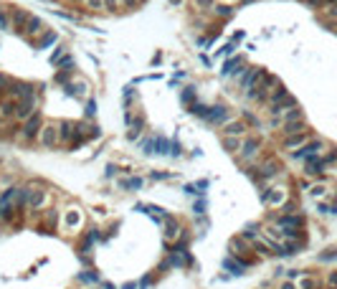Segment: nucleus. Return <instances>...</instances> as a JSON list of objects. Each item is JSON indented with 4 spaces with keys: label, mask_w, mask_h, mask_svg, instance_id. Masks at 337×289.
Returning a JSON list of instances; mask_svg holds the SVG:
<instances>
[{
    "label": "nucleus",
    "mask_w": 337,
    "mask_h": 289,
    "mask_svg": "<svg viewBox=\"0 0 337 289\" xmlns=\"http://www.w3.org/2000/svg\"><path fill=\"white\" fill-rule=\"evenodd\" d=\"M41 130H43V117H41V112H36V114H31V117L23 122L18 137H20L23 142H33V140H38Z\"/></svg>",
    "instance_id": "nucleus-1"
},
{
    "label": "nucleus",
    "mask_w": 337,
    "mask_h": 289,
    "mask_svg": "<svg viewBox=\"0 0 337 289\" xmlns=\"http://www.w3.org/2000/svg\"><path fill=\"white\" fill-rule=\"evenodd\" d=\"M38 142L43 150H56L59 147V125H43L41 135H38Z\"/></svg>",
    "instance_id": "nucleus-2"
},
{
    "label": "nucleus",
    "mask_w": 337,
    "mask_h": 289,
    "mask_svg": "<svg viewBox=\"0 0 337 289\" xmlns=\"http://www.w3.org/2000/svg\"><path fill=\"white\" fill-rule=\"evenodd\" d=\"M259 152H261V140H259V137H244V140H241V160H244V162L254 160Z\"/></svg>",
    "instance_id": "nucleus-3"
},
{
    "label": "nucleus",
    "mask_w": 337,
    "mask_h": 289,
    "mask_svg": "<svg viewBox=\"0 0 337 289\" xmlns=\"http://www.w3.org/2000/svg\"><path fill=\"white\" fill-rule=\"evenodd\" d=\"M320 150H325V142H322V140H312V142H307L304 147H299V150H297V152H292V155H294L297 160H304V162H307V160L317 157V155H320Z\"/></svg>",
    "instance_id": "nucleus-4"
},
{
    "label": "nucleus",
    "mask_w": 337,
    "mask_h": 289,
    "mask_svg": "<svg viewBox=\"0 0 337 289\" xmlns=\"http://www.w3.org/2000/svg\"><path fill=\"white\" fill-rule=\"evenodd\" d=\"M264 69H259V66H249V69H244V74H241V89L244 91H249L256 81H261V76H264Z\"/></svg>",
    "instance_id": "nucleus-5"
},
{
    "label": "nucleus",
    "mask_w": 337,
    "mask_h": 289,
    "mask_svg": "<svg viewBox=\"0 0 337 289\" xmlns=\"http://www.w3.org/2000/svg\"><path fill=\"white\" fill-rule=\"evenodd\" d=\"M49 190H43V188H38V190H33V196H31V203H28V211L31 213H38V211H43L46 206H49Z\"/></svg>",
    "instance_id": "nucleus-6"
},
{
    "label": "nucleus",
    "mask_w": 337,
    "mask_h": 289,
    "mask_svg": "<svg viewBox=\"0 0 337 289\" xmlns=\"http://www.w3.org/2000/svg\"><path fill=\"white\" fill-rule=\"evenodd\" d=\"M205 122H210V125H228L231 122V114H228V109L223 104H215V107H210Z\"/></svg>",
    "instance_id": "nucleus-7"
},
{
    "label": "nucleus",
    "mask_w": 337,
    "mask_h": 289,
    "mask_svg": "<svg viewBox=\"0 0 337 289\" xmlns=\"http://www.w3.org/2000/svg\"><path fill=\"white\" fill-rule=\"evenodd\" d=\"M261 201L269 203V206H281V203L286 201V190H284V188H267V190L261 193Z\"/></svg>",
    "instance_id": "nucleus-8"
},
{
    "label": "nucleus",
    "mask_w": 337,
    "mask_h": 289,
    "mask_svg": "<svg viewBox=\"0 0 337 289\" xmlns=\"http://www.w3.org/2000/svg\"><path fill=\"white\" fill-rule=\"evenodd\" d=\"M31 114H36V99H26V102H18V112H15V119L18 122H26Z\"/></svg>",
    "instance_id": "nucleus-9"
},
{
    "label": "nucleus",
    "mask_w": 337,
    "mask_h": 289,
    "mask_svg": "<svg viewBox=\"0 0 337 289\" xmlns=\"http://www.w3.org/2000/svg\"><path fill=\"white\" fill-rule=\"evenodd\" d=\"M309 142V132H299V135H292V137H284V150H299V147H304V144Z\"/></svg>",
    "instance_id": "nucleus-10"
},
{
    "label": "nucleus",
    "mask_w": 337,
    "mask_h": 289,
    "mask_svg": "<svg viewBox=\"0 0 337 289\" xmlns=\"http://www.w3.org/2000/svg\"><path fill=\"white\" fill-rule=\"evenodd\" d=\"M274 221H276L281 228H302V226H304V216H299V213H292V216H284V213H281V216H276Z\"/></svg>",
    "instance_id": "nucleus-11"
},
{
    "label": "nucleus",
    "mask_w": 337,
    "mask_h": 289,
    "mask_svg": "<svg viewBox=\"0 0 337 289\" xmlns=\"http://www.w3.org/2000/svg\"><path fill=\"white\" fill-rule=\"evenodd\" d=\"M38 33H43V20H41L38 15H31V20L26 23V28H23V33H20V36L33 38V36H38Z\"/></svg>",
    "instance_id": "nucleus-12"
},
{
    "label": "nucleus",
    "mask_w": 337,
    "mask_h": 289,
    "mask_svg": "<svg viewBox=\"0 0 337 289\" xmlns=\"http://www.w3.org/2000/svg\"><path fill=\"white\" fill-rule=\"evenodd\" d=\"M228 251H231V256H246L249 251H251V246L241 238V236H236V238H231V244H228Z\"/></svg>",
    "instance_id": "nucleus-13"
},
{
    "label": "nucleus",
    "mask_w": 337,
    "mask_h": 289,
    "mask_svg": "<svg viewBox=\"0 0 337 289\" xmlns=\"http://www.w3.org/2000/svg\"><path fill=\"white\" fill-rule=\"evenodd\" d=\"M10 20H13V31L23 33L26 23L31 20V13H28V10H13V13H10Z\"/></svg>",
    "instance_id": "nucleus-14"
},
{
    "label": "nucleus",
    "mask_w": 337,
    "mask_h": 289,
    "mask_svg": "<svg viewBox=\"0 0 337 289\" xmlns=\"http://www.w3.org/2000/svg\"><path fill=\"white\" fill-rule=\"evenodd\" d=\"M221 132H223V137H244V135H246V125H244V122H233V119H231L228 125H223V130H221Z\"/></svg>",
    "instance_id": "nucleus-15"
},
{
    "label": "nucleus",
    "mask_w": 337,
    "mask_h": 289,
    "mask_svg": "<svg viewBox=\"0 0 337 289\" xmlns=\"http://www.w3.org/2000/svg\"><path fill=\"white\" fill-rule=\"evenodd\" d=\"M180 223L175 221V218H170V216H165V231H162V236H165V241H173V238H178L180 236Z\"/></svg>",
    "instance_id": "nucleus-16"
},
{
    "label": "nucleus",
    "mask_w": 337,
    "mask_h": 289,
    "mask_svg": "<svg viewBox=\"0 0 337 289\" xmlns=\"http://www.w3.org/2000/svg\"><path fill=\"white\" fill-rule=\"evenodd\" d=\"M74 137H76V125L68 122V119H64V122L59 125V142H68V140H74Z\"/></svg>",
    "instance_id": "nucleus-17"
},
{
    "label": "nucleus",
    "mask_w": 337,
    "mask_h": 289,
    "mask_svg": "<svg viewBox=\"0 0 337 289\" xmlns=\"http://www.w3.org/2000/svg\"><path fill=\"white\" fill-rule=\"evenodd\" d=\"M76 226H81V211L79 208H68L66 213H64V228L74 231Z\"/></svg>",
    "instance_id": "nucleus-18"
},
{
    "label": "nucleus",
    "mask_w": 337,
    "mask_h": 289,
    "mask_svg": "<svg viewBox=\"0 0 337 289\" xmlns=\"http://www.w3.org/2000/svg\"><path fill=\"white\" fill-rule=\"evenodd\" d=\"M299 132H307L304 119H297V122H286V125H281V135H284V137H292V135H299Z\"/></svg>",
    "instance_id": "nucleus-19"
},
{
    "label": "nucleus",
    "mask_w": 337,
    "mask_h": 289,
    "mask_svg": "<svg viewBox=\"0 0 337 289\" xmlns=\"http://www.w3.org/2000/svg\"><path fill=\"white\" fill-rule=\"evenodd\" d=\"M304 173L307 175H322L325 173V160L317 155V157H312V160H307L304 162Z\"/></svg>",
    "instance_id": "nucleus-20"
},
{
    "label": "nucleus",
    "mask_w": 337,
    "mask_h": 289,
    "mask_svg": "<svg viewBox=\"0 0 337 289\" xmlns=\"http://www.w3.org/2000/svg\"><path fill=\"white\" fill-rule=\"evenodd\" d=\"M281 173V165L276 162V160H269V162H264L261 167H259V175H261V180H269L274 175H279Z\"/></svg>",
    "instance_id": "nucleus-21"
},
{
    "label": "nucleus",
    "mask_w": 337,
    "mask_h": 289,
    "mask_svg": "<svg viewBox=\"0 0 337 289\" xmlns=\"http://www.w3.org/2000/svg\"><path fill=\"white\" fill-rule=\"evenodd\" d=\"M246 267H249V261H233V256L223 259V269H228V272H233V274H244Z\"/></svg>",
    "instance_id": "nucleus-22"
},
{
    "label": "nucleus",
    "mask_w": 337,
    "mask_h": 289,
    "mask_svg": "<svg viewBox=\"0 0 337 289\" xmlns=\"http://www.w3.org/2000/svg\"><path fill=\"white\" fill-rule=\"evenodd\" d=\"M18 112V102L15 99H3L0 102V117H15Z\"/></svg>",
    "instance_id": "nucleus-23"
},
{
    "label": "nucleus",
    "mask_w": 337,
    "mask_h": 289,
    "mask_svg": "<svg viewBox=\"0 0 337 289\" xmlns=\"http://www.w3.org/2000/svg\"><path fill=\"white\" fill-rule=\"evenodd\" d=\"M297 119H304V112H302L299 107H292V109H286V112L281 114V125H286V122H297Z\"/></svg>",
    "instance_id": "nucleus-24"
},
{
    "label": "nucleus",
    "mask_w": 337,
    "mask_h": 289,
    "mask_svg": "<svg viewBox=\"0 0 337 289\" xmlns=\"http://www.w3.org/2000/svg\"><path fill=\"white\" fill-rule=\"evenodd\" d=\"M213 13H215L218 18H231V15L236 13V8H233V5H228V3H215Z\"/></svg>",
    "instance_id": "nucleus-25"
},
{
    "label": "nucleus",
    "mask_w": 337,
    "mask_h": 289,
    "mask_svg": "<svg viewBox=\"0 0 337 289\" xmlns=\"http://www.w3.org/2000/svg\"><path fill=\"white\" fill-rule=\"evenodd\" d=\"M297 287L299 289H320V279L312 277V274H304V277L297 282Z\"/></svg>",
    "instance_id": "nucleus-26"
},
{
    "label": "nucleus",
    "mask_w": 337,
    "mask_h": 289,
    "mask_svg": "<svg viewBox=\"0 0 337 289\" xmlns=\"http://www.w3.org/2000/svg\"><path fill=\"white\" fill-rule=\"evenodd\" d=\"M241 140H244V137H223L226 152H241Z\"/></svg>",
    "instance_id": "nucleus-27"
},
{
    "label": "nucleus",
    "mask_w": 337,
    "mask_h": 289,
    "mask_svg": "<svg viewBox=\"0 0 337 289\" xmlns=\"http://www.w3.org/2000/svg\"><path fill=\"white\" fill-rule=\"evenodd\" d=\"M193 99H196V89H193V86H188V89H183V91H180V102H183L188 109L193 107Z\"/></svg>",
    "instance_id": "nucleus-28"
},
{
    "label": "nucleus",
    "mask_w": 337,
    "mask_h": 289,
    "mask_svg": "<svg viewBox=\"0 0 337 289\" xmlns=\"http://www.w3.org/2000/svg\"><path fill=\"white\" fill-rule=\"evenodd\" d=\"M0 31H13V20H10V13L0 5Z\"/></svg>",
    "instance_id": "nucleus-29"
},
{
    "label": "nucleus",
    "mask_w": 337,
    "mask_h": 289,
    "mask_svg": "<svg viewBox=\"0 0 337 289\" xmlns=\"http://www.w3.org/2000/svg\"><path fill=\"white\" fill-rule=\"evenodd\" d=\"M261 86H264L267 91H269V89H276V86H279V79H276L274 74H264V76H261Z\"/></svg>",
    "instance_id": "nucleus-30"
},
{
    "label": "nucleus",
    "mask_w": 337,
    "mask_h": 289,
    "mask_svg": "<svg viewBox=\"0 0 337 289\" xmlns=\"http://www.w3.org/2000/svg\"><path fill=\"white\" fill-rule=\"evenodd\" d=\"M327 193V185L325 183H315V185H309V196L312 198H322Z\"/></svg>",
    "instance_id": "nucleus-31"
},
{
    "label": "nucleus",
    "mask_w": 337,
    "mask_h": 289,
    "mask_svg": "<svg viewBox=\"0 0 337 289\" xmlns=\"http://www.w3.org/2000/svg\"><path fill=\"white\" fill-rule=\"evenodd\" d=\"M193 5H196V10L208 13V10H213V8H215V0H193Z\"/></svg>",
    "instance_id": "nucleus-32"
},
{
    "label": "nucleus",
    "mask_w": 337,
    "mask_h": 289,
    "mask_svg": "<svg viewBox=\"0 0 337 289\" xmlns=\"http://www.w3.org/2000/svg\"><path fill=\"white\" fill-rule=\"evenodd\" d=\"M190 112H193V114H198V117H203V119H208L210 107H205V104H193V107H190Z\"/></svg>",
    "instance_id": "nucleus-33"
},
{
    "label": "nucleus",
    "mask_w": 337,
    "mask_h": 289,
    "mask_svg": "<svg viewBox=\"0 0 337 289\" xmlns=\"http://www.w3.org/2000/svg\"><path fill=\"white\" fill-rule=\"evenodd\" d=\"M122 188H127V190H137V188H142V178H130V180H122Z\"/></svg>",
    "instance_id": "nucleus-34"
},
{
    "label": "nucleus",
    "mask_w": 337,
    "mask_h": 289,
    "mask_svg": "<svg viewBox=\"0 0 337 289\" xmlns=\"http://www.w3.org/2000/svg\"><path fill=\"white\" fill-rule=\"evenodd\" d=\"M54 41H56V33H49V36H43V38L36 43V49H46V46H51Z\"/></svg>",
    "instance_id": "nucleus-35"
},
{
    "label": "nucleus",
    "mask_w": 337,
    "mask_h": 289,
    "mask_svg": "<svg viewBox=\"0 0 337 289\" xmlns=\"http://www.w3.org/2000/svg\"><path fill=\"white\" fill-rule=\"evenodd\" d=\"M84 5L89 8V10H104V0H84Z\"/></svg>",
    "instance_id": "nucleus-36"
},
{
    "label": "nucleus",
    "mask_w": 337,
    "mask_h": 289,
    "mask_svg": "<svg viewBox=\"0 0 337 289\" xmlns=\"http://www.w3.org/2000/svg\"><path fill=\"white\" fill-rule=\"evenodd\" d=\"M155 147H157L155 152H162V155H167V152H170V150H167V140H165V137H157V140H155Z\"/></svg>",
    "instance_id": "nucleus-37"
},
{
    "label": "nucleus",
    "mask_w": 337,
    "mask_h": 289,
    "mask_svg": "<svg viewBox=\"0 0 337 289\" xmlns=\"http://www.w3.org/2000/svg\"><path fill=\"white\" fill-rule=\"evenodd\" d=\"M122 5H119V0H104V10L107 13H117Z\"/></svg>",
    "instance_id": "nucleus-38"
},
{
    "label": "nucleus",
    "mask_w": 337,
    "mask_h": 289,
    "mask_svg": "<svg viewBox=\"0 0 337 289\" xmlns=\"http://www.w3.org/2000/svg\"><path fill=\"white\" fill-rule=\"evenodd\" d=\"M337 259V249H327L325 254H320V261H332Z\"/></svg>",
    "instance_id": "nucleus-39"
},
{
    "label": "nucleus",
    "mask_w": 337,
    "mask_h": 289,
    "mask_svg": "<svg viewBox=\"0 0 337 289\" xmlns=\"http://www.w3.org/2000/svg\"><path fill=\"white\" fill-rule=\"evenodd\" d=\"M119 5H122L125 10H137V8H139V0H119Z\"/></svg>",
    "instance_id": "nucleus-40"
},
{
    "label": "nucleus",
    "mask_w": 337,
    "mask_h": 289,
    "mask_svg": "<svg viewBox=\"0 0 337 289\" xmlns=\"http://www.w3.org/2000/svg\"><path fill=\"white\" fill-rule=\"evenodd\" d=\"M284 274H286V279H289V282H294V279H302V277H304L299 269H286Z\"/></svg>",
    "instance_id": "nucleus-41"
},
{
    "label": "nucleus",
    "mask_w": 337,
    "mask_h": 289,
    "mask_svg": "<svg viewBox=\"0 0 337 289\" xmlns=\"http://www.w3.org/2000/svg\"><path fill=\"white\" fill-rule=\"evenodd\" d=\"M327 287H337V269L327 274Z\"/></svg>",
    "instance_id": "nucleus-42"
},
{
    "label": "nucleus",
    "mask_w": 337,
    "mask_h": 289,
    "mask_svg": "<svg viewBox=\"0 0 337 289\" xmlns=\"http://www.w3.org/2000/svg\"><path fill=\"white\" fill-rule=\"evenodd\" d=\"M244 117H246V122H249V125H254V127H259V119H256L254 114H249V112H244Z\"/></svg>",
    "instance_id": "nucleus-43"
},
{
    "label": "nucleus",
    "mask_w": 337,
    "mask_h": 289,
    "mask_svg": "<svg viewBox=\"0 0 337 289\" xmlns=\"http://www.w3.org/2000/svg\"><path fill=\"white\" fill-rule=\"evenodd\" d=\"M94 112H97V104L89 102V104H86V117H94Z\"/></svg>",
    "instance_id": "nucleus-44"
},
{
    "label": "nucleus",
    "mask_w": 337,
    "mask_h": 289,
    "mask_svg": "<svg viewBox=\"0 0 337 289\" xmlns=\"http://www.w3.org/2000/svg\"><path fill=\"white\" fill-rule=\"evenodd\" d=\"M279 289H299V287H297L294 282H289V279H284V282H281V287H279Z\"/></svg>",
    "instance_id": "nucleus-45"
},
{
    "label": "nucleus",
    "mask_w": 337,
    "mask_h": 289,
    "mask_svg": "<svg viewBox=\"0 0 337 289\" xmlns=\"http://www.w3.org/2000/svg\"><path fill=\"white\" fill-rule=\"evenodd\" d=\"M233 49H236V46H223V49H221L218 54H223V56H228V54H233Z\"/></svg>",
    "instance_id": "nucleus-46"
},
{
    "label": "nucleus",
    "mask_w": 337,
    "mask_h": 289,
    "mask_svg": "<svg viewBox=\"0 0 337 289\" xmlns=\"http://www.w3.org/2000/svg\"><path fill=\"white\" fill-rule=\"evenodd\" d=\"M170 152H173V155H180V152H183V147H180L178 142H173V150H170Z\"/></svg>",
    "instance_id": "nucleus-47"
},
{
    "label": "nucleus",
    "mask_w": 337,
    "mask_h": 289,
    "mask_svg": "<svg viewBox=\"0 0 337 289\" xmlns=\"http://www.w3.org/2000/svg\"><path fill=\"white\" fill-rule=\"evenodd\" d=\"M322 5H327V8H332V5H337V0H322Z\"/></svg>",
    "instance_id": "nucleus-48"
},
{
    "label": "nucleus",
    "mask_w": 337,
    "mask_h": 289,
    "mask_svg": "<svg viewBox=\"0 0 337 289\" xmlns=\"http://www.w3.org/2000/svg\"><path fill=\"white\" fill-rule=\"evenodd\" d=\"M137 287H139V284H135V282H132V284H125L122 289H137Z\"/></svg>",
    "instance_id": "nucleus-49"
},
{
    "label": "nucleus",
    "mask_w": 337,
    "mask_h": 289,
    "mask_svg": "<svg viewBox=\"0 0 337 289\" xmlns=\"http://www.w3.org/2000/svg\"><path fill=\"white\" fill-rule=\"evenodd\" d=\"M178 3H183V0H170V5H178Z\"/></svg>",
    "instance_id": "nucleus-50"
},
{
    "label": "nucleus",
    "mask_w": 337,
    "mask_h": 289,
    "mask_svg": "<svg viewBox=\"0 0 337 289\" xmlns=\"http://www.w3.org/2000/svg\"><path fill=\"white\" fill-rule=\"evenodd\" d=\"M68 3H76V5H79V3H84V0H68Z\"/></svg>",
    "instance_id": "nucleus-51"
},
{
    "label": "nucleus",
    "mask_w": 337,
    "mask_h": 289,
    "mask_svg": "<svg viewBox=\"0 0 337 289\" xmlns=\"http://www.w3.org/2000/svg\"><path fill=\"white\" fill-rule=\"evenodd\" d=\"M325 289H337V287H325Z\"/></svg>",
    "instance_id": "nucleus-52"
},
{
    "label": "nucleus",
    "mask_w": 337,
    "mask_h": 289,
    "mask_svg": "<svg viewBox=\"0 0 337 289\" xmlns=\"http://www.w3.org/2000/svg\"><path fill=\"white\" fill-rule=\"evenodd\" d=\"M0 125H3V117H0Z\"/></svg>",
    "instance_id": "nucleus-53"
}]
</instances>
